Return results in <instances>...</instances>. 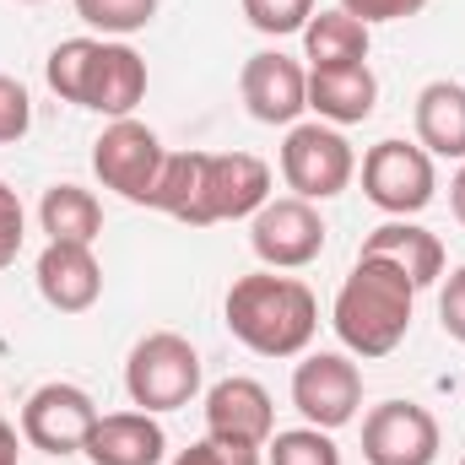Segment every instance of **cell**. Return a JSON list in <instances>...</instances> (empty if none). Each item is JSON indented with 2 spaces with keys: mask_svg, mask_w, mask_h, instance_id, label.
I'll list each match as a JSON object with an SVG mask.
<instances>
[{
  "mask_svg": "<svg viewBox=\"0 0 465 465\" xmlns=\"http://www.w3.org/2000/svg\"><path fill=\"white\" fill-rule=\"evenodd\" d=\"M411 309H417V282L379 254H357L351 276L336 292L331 325L351 357H390L411 331Z\"/></svg>",
  "mask_w": 465,
  "mask_h": 465,
  "instance_id": "1",
  "label": "cell"
},
{
  "mask_svg": "<svg viewBox=\"0 0 465 465\" xmlns=\"http://www.w3.org/2000/svg\"><path fill=\"white\" fill-rule=\"evenodd\" d=\"M228 331L260 357H303L320 331V303L298 276L249 271L228 287Z\"/></svg>",
  "mask_w": 465,
  "mask_h": 465,
  "instance_id": "2",
  "label": "cell"
},
{
  "mask_svg": "<svg viewBox=\"0 0 465 465\" xmlns=\"http://www.w3.org/2000/svg\"><path fill=\"white\" fill-rule=\"evenodd\" d=\"M44 76L65 104L109 119H130L146 98V60L124 38H65L54 44Z\"/></svg>",
  "mask_w": 465,
  "mask_h": 465,
  "instance_id": "3",
  "label": "cell"
},
{
  "mask_svg": "<svg viewBox=\"0 0 465 465\" xmlns=\"http://www.w3.org/2000/svg\"><path fill=\"white\" fill-rule=\"evenodd\" d=\"M124 390L135 411H179L201 395V351L179 331H152L130 347L124 362Z\"/></svg>",
  "mask_w": 465,
  "mask_h": 465,
  "instance_id": "4",
  "label": "cell"
},
{
  "mask_svg": "<svg viewBox=\"0 0 465 465\" xmlns=\"http://www.w3.org/2000/svg\"><path fill=\"white\" fill-rule=\"evenodd\" d=\"M357 173V152L351 141L314 119V124H287V141H282V179L298 201H336Z\"/></svg>",
  "mask_w": 465,
  "mask_h": 465,
  "instance_id": "5",
  "label": "cell"
},
{
  "mask_svg": "<svg viewBox=\"0 0 465 465\" xmlns=\"http://www.w3.org/2000/svg\"><path fill=\"white\" fill-rule=\"evenodd\" d=\"M163 163H168V152H163L157 130L141 124V119H109L104 135L93 141V173L104 179V190H114L130 206L152 201Z\"/></svg>",
  "mask_w": 465,
  "mask_h": 465,
  "instance_id": "6",
  "label": "cell"
},
{
  "mask_svg": "<svg viewBox=\"0 0 465 465\" xmlns=\"http://www.w3.org/2000/svg\"><path fill=\"white\" fill-rule=\"evenodd\" d=\"M362 195L390 217H417L439 195L433 157L417 141H379L362 157Z\"/></svg>",
  "mask_w": 465,
  "mask_h": 465,
  "instance_id": "7",
  "label": "cell"
},
{
  "mask_svg": "<svg viewBox=\"0 0 465 465\" xmlns=\"http://www.w3.org/2000/svg\"><path fill=\"white\" fill-rule=\"evenodd\" d=\"M98 401L82 384H38L22 406V439L44 455H82L98 428Z\"/></svg>",
  "mask_w": 465,
  "mask_h": 465,
  "instance_id": "8",
  "label": "cell"
},
{
  "mask_svg": "<svg viewBox=\"0 0 465 465\" xmlns=\"http://www.w3.org/2000/svg\"><path fill=\"white\" fill-rule=\"evenodd\" d=\"M292 406L303 411L309 428H347L357 422V406H362V373L347 351H309L298 368H292Z\"/></svg>",
  "mask_w": 465,
  "mask_h": 465,
  "instance_id": "9",
  "label": "cell"
},
{
  "mask_svg": "<svg viewBox=\"0 0 465 465\" xmlns=\"http://www.w3.org/2000/svg\"><path fill=\"white\" fill-rule=\"evenodd\" d=\"M249 249L260 254L265 271H303L325 249V217L314 212V201H298V195L265 201L249 223Z\"/></svg>",
  "mask_w": 465,
  "mask_h": 465,
  "instance_id": "10",
  "label": "cell"
},
{
  "mask_svg": "<svg viewBox=\"0 0 465 465\" xmlns=\"http://www.w3.org/2000/svg\"><path fill=\"white\" fill-rule=\"evenodd\" d=\"M439 417L417 401H384L362 417V460L368 465H433L439 460Z\"/></svg>",
  "mask_w": 465,
  "mask_h": 465,
  "instance_id": "11",
  "label": "cell"
},
{
  "mask_svg": "<svg viewBox=\"0 0 465 465\" xmlns=\"http://www.w3.org/2000/svg\"><path fill=\"white\" fill-rule=\"evenodd\" d=\"M238 98L260 124H298V114L309 109V71L282 49H260L238 71Z\"/></svg>",
  "mask_w": 465,
  "mask_h": 465,
  "instance_id": "12",
  "label": "cell"
},
{
  "mask_svg": "<svg viewBox=\"0 0 465 465\" xmlns=\"http://www.w3.org/2000/svg\"><path fill=\"white\" fill-rule=\"evenodd\" d=\"M206 433H212V439H228V444H254V450H265L271 433H276L271 390H265L260 379H243V373L212 384V390H206Z\"/></svg>",
  "mask_w": 465,
  "mask_h": 465,
  "instance_id": "13",
  "label": "cell"
},
{
  "mask_svg": "<svg viewBox=\"0 0 465 465\" xmlns=\"http://www.w3.org/2000/svg\"><path fill=\"white\" fill-rule=\"evenodd\" d=\"M271 201V168L254 152H206V228L254 217Z\"/></svg>",
  "mask_w": 465,
  "mask_h": 465,
  "instance_id": "14",
  "label": "cell"
},
{
  "mask_svg": "<svg viewBox=\"0 0 465 465\" xmlns=\"http://www.w3.org/2000/svg\"><path fill=\"white\" fill-rule=\"evenodd\" d=\"M33 276H38L44 303L60 314H87L104 298V265H98L93 243H44Z\"/></svg>",
  "mask_w": 465,
  "mask_h": 465,
  "instance_id": "15",
  "label": "cell"
},
{
  "mask_svg": "<svg viewBox=\"0 0 465 465\" xmlns=\"http://www.w3.org/2000/svg\"><path fill=\"white\" fill-rule=\"evenodd\" d=\"M82 455L93 465H163L168 433L152 411H109V417H98Z\"/></svg>",
  "mask_w": 465,
  "mask_h": 465,
  "instance_id": "16",
  "label": "cell"
},
{
  "mask_svg": "<svg viewBox=\"0 0 465 465\" xmlns=\"http://www.w3.org/2000/svg\"><path fill=\"white\" fill-rule=\"evenodd\" d=\"M379 104V82L368 65H325V71H309V109L325 119V124H362Z\"/></svg>",
  "mask_w": 465,
  "mask_h": 465,
  "instance_id": "17",
  "label": "cell"
},
{
  "mask_svg": "<svg viewBox=\"0 0 465 465\" xmlns=\"http://www.w3.org/2000/svg\"><path fill=\"white\" fill-rule=\"evenodd\" d=\"M362 254H379V260L401 265V271L417 282V292L444 276V243H439V232L417 228V223H406V217H395V223H384V228L368 232V238H362Z\"/></svg>",
  "mask_w": 465,
  "mask_h": 465,
  "instance_id": "18",
  "label": "cell"
},
{
  "mask_svg": "<svg viewBox=\"0 0 465 465\" xmlns=\"http://www.w3.org/2000/svg\"><path fill=\"white\" fill-rule=\"evenodd\" d=\"M417 146L428 157L465 163V87L460 82H428L417 93Z\"/></svg>",
  "mask_w": 465,
  "mask_h": 465,
  "instance_id": "19",
  "label": "cell"
},
{
  "mask_svg": "<svg viewBox=\"0 0 465 465\" xmlns=\"http://www.w3.org/2000/svg\"><path fill=\"white\" fill-rule=\"evenodd\" d=\"M152 212H168L173 223L206 228V152H168L157 190L146 201Z\"/></svg>",
  "mask_w": 465,
  "mask_h": 465,
  "instance_id": "20",
  "label": "cell"
},
{
  "mask_svg": "<svg viewBox=\"0 0 465 465\" xmlns=\"http://www.w3.org/2000/svg\"><path fill=\"white\" fill-rule=\"evenodd\" d=\"M38 228L49 232V243H98L104 206L82 184H49L38 201Z\"/></svg>",
  "mask_w": 465,
  "mask_h": 465,
  "instance_id": "21",
  "label": "cell"
},
{
  "mask_svg": "<svg viewBox=\"0 0 465 465\" xmlns=\"http://www.w3.org/2000/svg\"><path fill=\"white\" fill-rule=\"evenodd\" d=\"M303 54H309V71H325V65H368V27L357 16H347L341 5L336 11H320L303 27Z\"/></svg>",
  "mask_w": 465,
  "mask_h": 465,
  "instance_id": "22",
  "label": "cell"
},
{
  "mask_svg": "<svg viewBox=\"0 0 465 465\" xmlns=\"http://www.w3.org/2000/svg\"><path fill=\"white\" fill-rule=\"evenodd\" d=\"M76 16L104 38H130L157 16V0H76Z\"/></svg>",
  "mask_w": 465,
  "mask_h": 465,
  "instance_id": "23",
  "label": "cell"
},
{
  "mask_svg": "<svg viewBox=\"0 0 465 465\" xmlns=\"http://www.w3.org/2000/svg\"><path fill=\"white\" fill-rule=\"evenodd\" d=\"M271 465H341V450L325 428H287L271 433Z\"/></svg>",
  "mask_w": 465,
  "mask_h": 465,
  "instance_id": "24",
  "label": "cell"
},
{
  "mask_svg": "<svg viewBox=\"0 0 465 465\" xmlns=\"http://www.w3.org/2000/svg\"><path fill=\"white\" fill-rule=\"evenodd\" d=\"M243 16L254 33L265 38H287V33H303L309 16H314V0H243Z\"/></svg>",
  "mask_w": 465,
  "mask_h": 465,
  "instance_id": "25",
  "label": "cell"
},
{
  "mask_svg": "<svg viewBox=\"0 0 465 465\" xmlns=\"http://www.w3.org/2000/svg\"><path fill=\"white\" fill-rule=\"evenodd\" d=\"M27 130H33V98H27V87L16 76L0 71V146L22 141Z\"/></svg>",
  "mask_w": 465,
  "mask_h": 465,
  "instance_id": "26",
  "label": "cell"
},
{
  "mask_svg": "<svg viewBox=\"0 0 465 465\" xmlns=\"http://www.w3.org/2000/svg\"><path fill=\"white\" fill-rule=\"evenodd\" d=\"M173 465H260V450L254 444H228V439H201V444H190V450H179Z\"/></svg>",
  "mask_w": 465,
  "mask_h": 465,
  "instance_id": "27",
  "label": "cell"
},
{
  "mask_svg": "<svg viewBox=\"0 0 465 465\" xmlns=\"http://www.w3.org/2000/svg\"><path fill=\"white\" fill-rule=\"evenodd\" d=\"M22 238H27V212H22L16 190L0 179V271H5V265H16V254H22Z\"/></svg>",
  "mask_w": 465,
  "mask_h": 465,
  "instance_id": "28",
  "label": "cell"
},
{
  "mask_svg": "<svg viewBox=\"0 0 465 465\" xmlns=\"http://www.w3.org/2000/svg\"><path fill=\"white\" fill-rule=\"evenodd\" d=\"M341 11L357 16L362 27H373V22H406V16L428 11V0H341Z\"/></svg>",
  "mask_w": 465,
  "mask_h": 465,
  "instance_id": "29",
  "label": "cell"
},
{
  "mask_svg": "<svg viewBox=\"0 0 465 465\" xmlns=\"http://www.w3.org/2000/svg\"><path fill=\"white\" fill-rule=\"evenodd\" d=\"M439 320H444V336H455L465 347V265L444 282V298H439Z\"/></svg>",
  "mask_w": 465,
  "mask_h": 465,
  "instance_id": "30",
  "label": "cell"
},
{
  "mask_svg": "<svg viewBox=\"0 0 465 465\" xmlns=\"http://www.w3.org/2000/svg\"><path fill=\"white\" fill-rule=\"evenodd\" d=\"M450 212H455V223L465 228V163H460V173L450 179Z\"/></svg>",
  "mask_w": 465,
  "mask_h": 465,
  "instance_id": "31",
  "label": "cell"
},
{
  "mask_svg": "<svg viewBox=\"0 0 465 465\" xmlns=\"http://www.w3.org/2000/svg\"><path fill=\"white\" fill-rule=\"evenodd\" d=\"M16 455H22V450H16V428L0 417V465H16Z\"/></svg>",
  "mask_w": 465,
  "mask_h": 465,
  "instance_id": "32",
  "label": "cell"
},
{
  "mask_svg": "<svg viewBox=\"0 0 465 465\" xmlns=\"http://www.w3.org/2000/svg\"><path fill=\"white\" fill-rule=\"evenodd\" d=\"M22 5H44V0H22Z\"/></svg>",
  "mask_w": 465,
  "mask_h": 465,
  "instance_id": "33",
  "label": "cell"
},
{
  "mask_svg": "<svg viewBox=\"0 0 465 465\" xmlns=\"http://www.w3.org/2000/svg\"><path fill=\"white\" fill-rule=\"evenodd\" d=\"M460 465H465V460H460Z\"/></svg>",
  "mask_w": 465,
  "mask_h": 465,
  "instance_id": "34",
  "label": "cell"
}]
</instances>
